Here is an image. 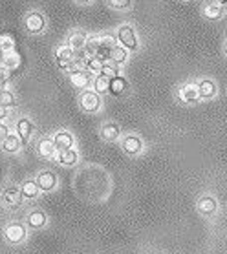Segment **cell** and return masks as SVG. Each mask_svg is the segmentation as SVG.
Wrapping results in <instances>:
<instances>
[{"instance_id":"cell-1","label":"cell","mask_w":227,"mask_h":254,"mask_svg":"<svg viewBox=\"0 0 227 254\" xmlns=\"http://www.w3.org/2000/svg\"><path fill=\"white\" fill-rule=\"evenodd\" d=\"M28 225L24 223V221H17L13 220L9 223L4 225V231H2V238H4V242L7 245H11V247H18V245H22V243L28 242Z\"/></svg>"},{"instance_id":"cell-2","label":"cell","mask_w":227,"mask_h":254,"mask_svg":"<svg viewBox=\"0 0 227 254\" xmlns=\"http://www.w3.org/2000/svg\"><path fill=\"white\" fill-rule=\"evenodd\" d=\"M117 41L123 48H127L128 52H138L140 50V39H138V33H136L134 26L130 24H123L117 28Z\"/></svg>"},{"instance_id":"cell-3","label":"cell","mask_w":227,"mask_h":254,"mask_svg":"<svg viewBox=\"0 0 227 254\" xmlns=\"http://www.w3.org/2000/svg\"><path fill=\"white\" fill-rule=\"evenodd\" d=\"M0 201H2V205H4L6 208H9V210H17V208H20L24 203L20 187H17V185L4 187L2 192H0Z\"/></svg>"},{"instance_id":"cell-4","label":"cell","mask_w":227,"mask_h":254,"mask_svg":"<svg viewBox=\"0 0 227 254\" xmlns=\"http://www.w3.org/2000/svg\"><path fill=\"white\" fill-rule=\"evenodd\" d=\"M101 101L99 93L93 92V90H84V92L79 95V108L86 114H95V112L101 110Z\"/></svg>"},{"instance_id":"cell-5","label":"cell","mask_w":227,"mask_h":254,"mask_svg":"<svg viewBox=\"0 0 227 254\" xmlns=\"http://www.w3.org/2000/svg\"><path fill=\"white\" fill-rule=\"evenodd\" d=\"M24 223L28 225L29 231H42V229H46L48 227L50 218H48V214L44 212L42 208H31V210L26 214Z\"/></svg>"},{"instance_id":"cell-6","label":"cell","mask_w":227,"mask_h":254,"mask_svg":"<svg viewBox=\"0 0 227 254\" xmlns=\"http://www.w3.org/2000/svg\"><path fill=\"white\" fill-rule=\"evenodd\" d=\"M15 133L22 139L24 144H29L33 141V137H35L37 128L29 117H18L17 121H15Z\"/></svg>"},{"instance_id":"cell-7","label":"cell","mask_w":227,"mask_h":254,"mask_svg":"<svg viewBox=\"0 0 227 254\" xmlns=\"http://www.w3.org/2000/svg\"><path fill=\"white\" fill-rule=\"evenodd\" d=\"M92 73L86 71L84 68H72L70 73H68V79H70L72 86H76L77 90H86L90 84H92Z\"/></svg>"},{"instance_id":"cell-8","label":"cell","mask_w":227,"mask_h":254,"mask_svg":"<svg viewBox=\"0 0 227 254\" xmlns=\"http://www.w3.org/2000/svg\"><path fill=\"white\" fill-rule=\"evenodd\" d=\"M76 57H77V52H74L68 44H64L61 46L55 52V59H57V64L61 69H72L76 66Z\"/></svg>"},{"instance_id":"cell-9","label":"cell","mask_w":227,"mask_h":254,"mask_svg":"<svg viewBox=\"0 0 227 254\" xmlns=\"http://www.w3.org/2000/svg\"><path fill=\"white\" fill-rule=\"evenodd\" d=\"M35 179L41 192H53L59 187V179L55 176V172H52V170H41V172H37Z\"/></svg>"},{"instance_id":"cell-10","label":"cell","mask_w":227,"mask_h":254,"mask_svg":"<svg viewBox=\"0 0 227 254\" xmlns=\"http://www.w3.org/2000/svg\"><path fill=\"white\" fill-rule=\"evenodd\" d=\"M121 148L123 152L130 157H136L140 156L141 152H143V141H141L140 135H136V133H130V135H125L121 141Z\"/></svg>"},{"instance_id":"cell-11","label":"cell","mask_w":227,"mask_h":254,"mask_svg":"<svg viewBox=\"0 0 227 254\" xmlns=\"http://www.w3.org/2000/svg\"><path fill=\"white\" fill-rule=\"evenodd\" d=\"M59 148L55 146L52 137H41L37 141V154L42 157V159H55Z\"/></svg>"},{"instance_id":"cell-12","label":"cell","mask_w":227,"mask_h":254,"mask_svg":"<svg viewBox=\"0 0 227 254\" xmlns=\"http://www.w3.org/2000/svg\"><path fill=\"white\" fill-rule=\"evenodd\" d=\"M0 148H2V152H4V154H7V156H18V154L22 152V148H24V143H22V139L18 137L17 133H9L6 141L0 144Z\"/></svg>"},{"instance_id":"cell-13","label":"cell","mask_w":227,"mask_h":254,"mask_svg":"<svg viewBox=\"0 0 227 254\" xmlns=\"http://www.w3.org/2000/svg\"><path fill=\"white\" fill-rule=\"evenodd\" d=\"M52 139L59 150H66V148H74V146H76V137H74V133L68 132V130H57V132L52 135Z\"/></svg>"},{"instance_id":"cell-14","label":"cell","mask_w":227,"mask_h":254,"mask_svg":"<svg viewBox=\"0 0 227 254\" xmlns=\"http://www.w3.org/2000/svg\"><path fill=\"white\" fill-rule=\"evenodd\" d=\"M26 28H28L29 33H41L42 29L46 28V18L44 15L39 11H31L28 13V17H26Z\"/></svg>"},{"instance_id":"cell-15","label":"cell","mask_w":227,"mask_h":254,"mask_svg":"<svg viewBox=\"0 0 227 254\" xmlns=\"http://www.w3.org/2000/svg\"><path fill=\"white\" fill-rule=\"evenodd\" d=\"M180 99L187 104L198 103L200 99H202L200 97L198 84H194V82H187V84H183V86L180 88Z\"/></svg>"},{"instance_id":"cell-16","label":"cell","mask_w":227,"mask_h":254,"mask_svg":"<svg viewBox=\"0 0 227 254\" xmlns=\"http://www.w3.org/2000/svg\"><path fill=\"white\" fill-rule=\"evenodd\" d=\"M55 161H59V165H61V167H66V168L77 167V163H79V154H77L76 148L59 150L57 156H55Z\"/></svg>"},{"instance_id":"cell-17","label":"cell","mask_w":227,"mask_h":254,"mask_svg":"<svg viewBox=\"0 0 227 254\" xmlns=\"http://www.w3.org/2000/svg\"><path fill=\"white\" fill-rule=\"evenodd\" d=\"M20 192H22L24 201H35L37 197L41 196V189L37 185V179H26V181H22Z\"/></svg>"},{"instance_id":"cell-18","label":"cell","mask_w":227,"mask_h":254,"mask_svg":"<svg viewBox=\"0 0 227 254\" xmlns=\"http://www.w3.org/2000/svg\"><path fill=\"white\" fill-rule=\"evenodd\" d=\"M66 44H68L74 52H84V48H86V44H88L86 33H84V31H81V29L72 31L70 37H68V41H66Z\"/></svg>"},{"instance_id":"cell-19","label":"cell","mask_w":227,"mask_h":254,"mask_svg":"<svg viewBox=\"0 0 227 254\" xmlns=\"http://www.w3.org/2000/svg\"><path fill=\"white\" fill-rule=\"evenodd\" d=\"M99 133H101V137L105 139V141H108V143H114V141H117V139L121 137V127H119L117 123H114V121H108V123H105V125L101 127Z\"/></svg>"},{"instance_id":"cell-20","label":"cell","mask_w":227,"mask_h":254,"mask_svg":"<svg viewBox=\"0 0 227 254\" xmlns=\"http://www.w3.org/2000/svg\"><path fill=\"white\" fill-rule=\"evenodd\" d=\"M198 88H200V97L202 99H213L218 93V86H216V82L213 79H202L198 82Z\"/></svg>"},{"instance_id":"cell-21","label":"cell","mask_w":227,"mask_h":254,"mask_svg":"<svg viewBox=\"0 0 227 254\" xmlns=\"http://www.w3.org/2000/svg\"><path fill=\"white\" fill-rule=\"evenodd\" d=\"M216 208H218V203L213 196H204L198 199V210L200 214H204V216H213L216 212Z\"/></svg>"},{"instance_id":"cell-22","label":"cell","mask_w":227,"mask_h":254,"mask_svg":"<svg viewBox=\"0 0 227 254\" xmlns=\"http://www.w3.org/2000/svg\"><path fill=\"white\" fill-rule=\"evenodd\" d=\"M127 90H128V81L125 77L117 75V77H114V79H110V88H108V93H110V95L119 97V95H123Z\"/></svg>"},{"instance_id":"cell-23","label":"cell","mask_w":227,"mask_h":254,"mask_svg":"<svg viewBox=\"0 0 227 254\" xmlns=\"http://www.w3.org/2000/svg\"><path fill=\"white\" fill-rule=\"evenodd\" d=\"M0 104L6 106L7 110H13V108L17 106V97H15V93H13L11 90H7V88H0Z\"/></svg>"},{"instance_id":"cell-24","label":"cell","mask_w":227,"mask_h":254,"mask_svg":"<svg viewBox=\"0 0 227 254\" xmlns=\"http://www.w3.org/2000/svg\"><path fill=\"white\" fill-rule=\"evenodd\" d=\"M204 15L211 20H218L226 15V6H220V4H207L204 9Z\"/></svg>"},{"instance_id":"cell-25","label":"cell","mask_w":227,"mask_h":254,"mask_svg":"<svg viewBox=\"0 0 227 254\" xmlns=\"http://www.w3.org/2000/svg\"><path fill=\"white\" fill-rule=\"evenodd\" d=\"M103 66H105V61L99 59V57H88L86 63H84V69L90 71L92 75H99Z\"/></svg>"},{"instance_id":"cell-26","label":"cell","mask_w":227,"mask_h":254,"mask_svg":"<svg viewBox=\"0 0 227 254\" xmlns=\"http://www.w3.org/2000/svg\"><path fill=\"white\" fill-rule=\"evenodd\" d=\"M110 61L114 64H117V66H123V64L128 61V50L123 46H116L114 50H112V57Z\"/></svg>"},{"instance_id":"cell-27","label":"cell","mask_w":227,"mask_h":254,"mask_svg":"<svg viewBox=\"0 0 227 254\" xmlns=\"http://www.w3.org/2000/svg\"><path fill=\"white\" fill-rule=\"evenodd\" d=\"M93 86V92H97L99 95H103V93H108V88H110V79L105 75H97L95 79H93L92 82Z\"/></svg>"},{"instance_id":"cell-28","label":"cell","mask_w":227,"mask_h":254,"mask_svg":"<svg viewBox=\"0 0 227 254\" xmlns=\"http://www.w3.org/2000/svg\"><path fill=\"white\" fill-rule=\"evenodd\" d=\"M0 52H15V39L9 37V35H0Z\"/></svg>"},{"instance_id":"cell-29","label":"cell","mask_w":227,"mask_h":254,"mask_svg":"<svg viewBox=\"0 0 227 254\" xmlns=\"http://www.w3.org/2000/svg\"><path fill=\"white\" fill-rule=\"evenodd\" d=\"M99 75H105V77H108V79H114V77L121 75V73H119V66L114 63H105Z\"/></svg>"},{"instance_id":"cell-30","label":"cell","mask_w":227,"mask_h":254,"mask_svg":"<svg viewBox=\"0 0 227 254\" xmlns=\"http://www.w3.org/2000/svg\"><path fill=\"white\" fill-rule=\"evenodd\" d=\"M108 2V6L112 7V9H116V11H127V9H130V6H132V0H106Z\"/></svg>"},{"instance_id":"cell-31","label":"cell","mask_w":227,"mask_h":254,"mask_svg":"<svg viewBox=\"0 0 227 254\" xmlns=\"http://www.w3.org/2000/svg\"><path fill=\"white\" fill-rule=\"evenodd\" d=\"M9 133H11V128H9V125H7L6 121H0V144L6 141Z\"/></svg>"},{"instance_id":"cell-32","label":"cell","mask_w":227,"mask_h":254,"mask_svg":"<svg viewBox=\"0 0 227 254\" xmlns=\"http://www.w3.org/2000/svg\"><path fill=\"white\" fill-rule=\"evenodd\" d=\"M7 117H9V110H7L6 106L0 104V121H6Z\"/></svg>"},{"instance_id":"cell-33","label":"cell","mask_w":227,"mask_h":254,"mask_svg":"<svg viewBox=\"0 0 227 254\" xmlns=\"http://www.w3.org/2000/svg\"><path fill=\"white\" fill-rule=\"evenodd\" d=\"M211 4H220V6H227V0H211Z\"/></svg>"},{"instance_id":"cell-34","label":"cell","mask_w":227,"mask_h":254,"mask_svg":"<svg viewBox=\"0 0 227 254\" xmlns=\"http://www.w3.org/2000/svg\"><path fill=\"white\" fill-rule=\"evenodd\" d=\"M76 2H79V4H90L92 0H76Z\"/></svg>"},{"instance_id":"cell-35","label":"cell","mask_w":227,"mask_h":254,"mask_svg":"<svg viewBox=\"0 0 227 254\" xmlns=\"http://www.w3.org/2000/svg\"><path fill=\"white\" fill-rule=\"evenodd\" d=\"M224 53L227 55V39H226V42H224Z\"/></svg>"},{"instance_id":"cell-36","label":"cell","mask_w":227,"mask_h":254,"mask_svg":"<svg viewBox=\"0 0 227 254\" xmlns=\"http://www.w3.org/2000/svg\"><path fill=\"white\" fill-rule=\"evenodd\" d=\"M183 2H191V0H183Z\"/></svg>"},{"instance_id":"cell-37","label":"cell","mask_w":227,"mask_h":254,"mask_svg":"<svg viewBox=\"0 0 227 254\" xmlns=\"http://www.w3.org/2000/svg\"><path fill=\"white\" fill-rule=\"evenodd\" d=\"M0 84H2V82H0Z\"/></svg>"}]
</instances>
